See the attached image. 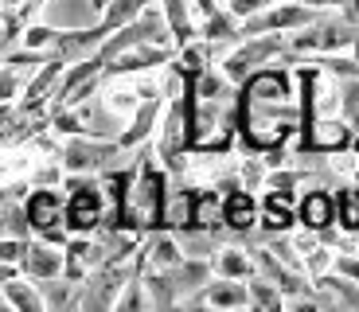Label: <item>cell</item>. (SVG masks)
Here are the masks:
<instances>
[{
    "label": "cell",
    "instance_id": "15",
    "mask_svg": "<svg viewBox=\"0 0 359 312\" xmlns=\"http://www.w3.org/2000/svg\"><path fill=\"white\" fill-rule=\"evenodd\" d=\"M20 258H24L20 242H0V262H20Z\"/></svg>",
    "mask_w": 359,
    "mask_h": 312
},
{
    "label": "cell",
    "instance_id": "6",
    "mask_svg": "<svg viewBox=\"0 0 359 312\" xmlns=\"http://www.w3.org/2000/svg\"><path fill=\"white\" fill-rule=\"evenodd\" d=\"M106 152H109V149H102V144H82V141H74L71 149H67V164H71V168H90V164H98Z\"/></svg>",
    "mask_w": 359,
    "mask_h": 312
},
{
    "label": "cell",
    "instance_id": "4",
    "mask_svg": "<svg viewBox=\"0 0 359 312\" xmlns=\"http://www.w3.org/2000/svg\"><path fill=\"white\" fill-rule=\"evenodd\" d=\"M59 215H63V203H59V196L55 191H36V196L27 199V226H36V231L43 234H55V226H59Z\"/></svg>",
    "mask_w": 359,
    "mask_h": 312
},
{
    "label": "cell",
    "instance_id": "9",
    "mask_svg": "<svg viewBox=\"0 0 359 312\" xmlns=\"http://www.w3.org/2000/svg\"><path fill=\"white\" fill-rule=\"evenodd\" d=\"M4 289H8V301L16 304V308H39V304H43V301L36 297V289L24 285V281H8Z\"/></svg>",
    "mask_w": 359,
    "mask_h": 312
},
{
    "label": "cell",
    "instance_id": "8",
    "mask_svg": "<svg viewBox=\"0 0 359 312\" xmlns=\"http://www.w3.org/2000/svg\"><path fill=\"white\" fill-rule=\"evenodd\" d=\"M55 79H59V62H47V67H43V74H39V79L32 82V90H27V109L43 102V94L51 90V82H55Z\"/></svg>",
    "mask_w": 359,
    "mask_h": 312
},
{
    "label": "cell",
    "instance_id": "13",
    "mask_svg": "<svg viewBox=\"0 0 359 312\" xmlns=\"http://www.w3.org/2000/svg\"><path fill=\"white\" fill-rule=\"evenodd\" d=\"M24 39H27V47H32V51H36V47H43V43H51V39H55V36H51V27H32V32H27V36H24Z\"/></svg>",
    "mask_w": 359,
    "mask_h": 312
},
{
    "label": "cell",
    "instance_id": "2",
    "mask_svg": "<svg viewBox=\"0 0 359 312\" xmlns=\"http://www.w3.org/2000/svg\"><path fill=\"white\" fill-rule=\"evenodd\" d=\"M106 8V0H51L43 4V16L51 27H90Z\"/></svg>",
    "mask_w": 359,
    "mask_h": 312
},
{
    "label": "cell",
    "instance_id": "11",
    "mask_svg": "<svg viewBox=\"0 0 359 312\" xmlns=\"http://www.w3.org/2000/svg\"><path fill=\"white\" fill-rule=\"evenodd\" d=\"M305 219H309V226H324V223H328V199H324V196H309Z\"/></svg>",
    "mask_w": 359,
    "mask_h": 312
},
{
    "label": "cell",
    "instance_id": "16",
    "mask_svg": "<svg viewBox=\"0 0 359 312\" xmlns=\"http://www.w3.org/2000/svg\"><path fill=\"white\" fill-rule=\"evenodd\" d=\"M344 215H348V223L359 226V196L351 191V196H344Z\"/></svg>",
    "mask_w": 359,
    "mask_h": 312
},
{
    "label": "cell",
    "instance_id": "7",
    "mask_svg": "<svg viewBox=\"0 0 359 312\" xmlns=\"http://www.w3.org/2000/svg\"><path fill=\"white\" fill-rule=\"evenodd\" d=\"M102 12H106V27H121L141 12V0H114V4H106ZM106 27H102V32H106Z\"/></svg>",
    "mask_w": 359,
    "mask_h": 312
},
{
    "label": "cell",
    "instance_id": "17",
    "mask_svg": "<svg viewBox=\"0 0 359 312\" xmlns=\"http://www.w3.org/2000/svg\"><path fill=\"white\" fill-rule=\"evenodd\" d=\"M12 90H16L12 74H4V71H0V102H4V98H12Z\"/></svg>",
    "mask_w": 359,
    "mask_h": 312
},
{
    "label": "cell",
    "instance_id": "18",
    "mask_svg": "<svg viewBox=\"0 0 359 312\" xmlns=\"http://www.w3.org/2000/svg\"><path fill=\"white\" fill-rule=\"evenodd\" d=\"M215 301L219 304H231V301H238V293H234V289H215Z\"/></svg>",
    "mask_w": 359,
    "mask_h": 312
},
{
    "label": "cell",
    "instance_id": "1",
    "mask_svg": "<svg viewBox=\"0 0 359 312\" xmlns=\"http://www.w3.org/2000/svg\"><path fill=\"white\" fill-rule=\"evenodd\" d=\"M243 125H246V141L266 149V144H278L281 137L297 125V109L289 102L285 79L278 74H258L250 82L243 98Z\"/></svg>",
    "mask_w": 359,
    "mask_h": 312
},
{
    "label": "cell",
    "instance_id": "10",
    "mask_svg": "<svg viewBox=\"0 0 359 312\" xmlns=\"http://www.w3.org/2000/svg\"><path fill=\"white\" fill-rule=\"evenodd\" d=\"M250 219H254L250 199H246V196H234V199H231V207H226V223L243 231V226H250Z\"/></svg>",
    "mask_w": 359,
    "mask_h": 312
},
{
    "label": "cell",
    "instance_id": "5",
    "mask_svg": "<svg viewBox=\"0 0 359 312\" xmlns=\"http://www.w3.org/2000/svg\"><path fill=\"white\" fill-rule=\"evenodd\" d=\"M24 269L32 277H59V269H63V254H55L51 246H32V250H24Z\"/></svg>",
    "mask_w": 359,
    "mask_h": 312
},
{
    "label": "cell",
    "instance_id": "14",
    "mask_svg": "<svg viewBox=\"0 0 359 312\" xmlns=\"http://www.w3.org/2000/svg\"><path fill=\"white\" fill-rule=\"evenodd\" d=\"M269 226H289V211L278 207V199H269Z\"/></svg>",
    "mask_w": 359,
    "mask_h": 312
},
{
    "label": "cell",
    "instance_id": "3",
    "mask_svg": "<svg viewBox=\"0 0 359 312\" xmlns=\"http://www.w3.org/2000/svg\"><path fill=\"white\" fill-rule=\"evenodd\" d=\"M102 223V191L90 184H74V196L67 203V226L71 231H94Z\"/></svg>",
    "mask_w": 359,
    "mask_h": 312
},
{
    "label": "cell",
    "instance_id": "12",
    "mask_svg": "<svg viewBox=\"0 0 359 312\" xmlns=\"http://www.w3.org/2000/svg\"><path fill=\"white\" fill-rule=\"evenodd\" d=\"M47 281H51V277H47ZM47 304H71V289H63L59 281H51V285H47Z\"/></svg>",
    "mask_w": 359,
    "mask_h": 312
}]
</instances>
